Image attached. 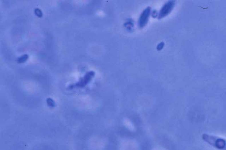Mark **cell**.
Instances as JSON below:
<instances>
[{
    "mask_svg": "<svg viewBox=\"0 0 226 150\" xmlns=\"http://www.w3.org/2000/svg\"><path fill=\"white\" fill-rule=\"evenodd\" d=\"M151 9L148 7L146 8L141 13L138 21V26L140 28H143L148 23L151 14Z\"/></svg>",
    "mask_w": 226,
    "mask_h": 150,
    "instance_id": "4",
    "label": "cell"
},
{
    "mask_svg": "<svg viewBox=\"0 0 226 150\" xmlns=\"http://www.w3.org/2000/svg\"><path fill=\"white\" fill-rule=\"evenodd\" d=\"M175 5V1H171L166 2L161 9L158 15V19H160L168 15L172 11Z\"/></svg>",
    "mask_w": 226,
    "mask_h": 150,
    "instance_id": "3",
    "label": "cell"
},
{
    "mask_svg": "<svg viewBox=\"0 0 226 150\" xmlns=\"http://www.w3.org/2000/svg\"><path fill=\"white\" fill-rule=\"evenodd\" d=\"M29 58V56L27 54H24L18 58L17 62L19 63H23L25 62Z\"/></svg>",
    "mask_w": 226,
    "mask_h": 150,
    "instance_id": "5",
    "label": "cell"
},
{
    "mask_svg": "<svg viewBox=\"0 0 226 150\" xmlns=\"http://www.w3.org/2000/svg\"><path fill=\"white\" fill-rule=\"evenodd\" d=\"M47 102L48 104H49V106H50L53 107V105H54V104H55L54 103V101L52 99H50V98H49V99H47Z\"/></svg>",
    "mask_w": 226,
    "mask_h": 150,
    "instance_id": "7",
    "label": "cell"
},
{
    "mask_svg": "<svg viewBox=\"0 0 226 150\" xmlns=\"http://www.w3.org/2000/svg\"><path fill=\"white\" fill-rule=\"evenodd\" d=\"M95 75V73L93 71L88 72L87 73L84 77L81 78L80 80L79 81L76 83L75 84H73L69 87L70 89L74 88V87H83L85 86L89 82L91 81V79Z\"/></svg>",
    "mask_w": 226,
    "mask_h": 150,
    "instance_id": "2",
    "label": "cell"
},
{
    "mask_svg": "<svg viewBox=\"0 0 226 150\" xmlns=\"http://www.w3.org/2000/svg\"><path fill=\"white\" fill-rule=\"evenodd\" d=\"M202 139L211 146L219 150H226V139L223 138L204 133L201 136Z\"/></svg>",
    "mask_w": 226,
    "mask_h": 150,
    "instance_id": "1",
    "label": "cell"
},
{
    "mask_svg": "<svg viewBox=\"0 0 226 150\" xmlns=\"http://www.w3.org/2000/svg\"><path fill=\"white\" fill-rule=\"evenodd\" d=\"M35 14L37 17H43V13H42V11H41L40 9H38V8L35 9Z\"/></svg>",
    "mask_w": 226,
    "mask_h": 150,
    "instance_id": "6",
    "label": "cell"
}]
</instances>
